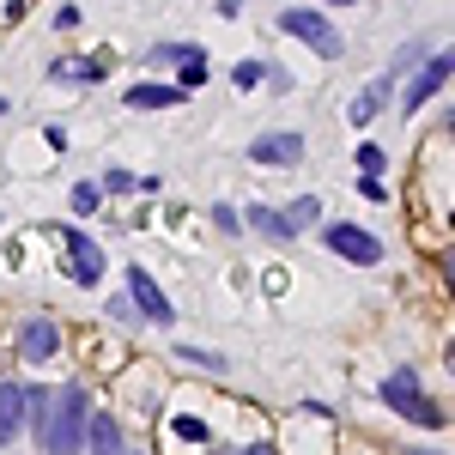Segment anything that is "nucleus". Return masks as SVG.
Returning a JSON list of instances; mask_svg holds the SVG:
<instances>
[{
    "mask_svg": "<svg viewBox=\"0 0 455 455\" xmlns=\"http://www.w3.org/2000/svg\"><path fill=\"white\" fill-rule=\"evenodd\" d=\"M85 425H92V395H85V383H68V388H49L43 425L31 437L43 455H85Z\"/></svg>",
    "mask_w": 455,
    "mask_h": 455,
    "instance_id": "nucleus-1",
    "label": "nucleus"
},
{
    "mask_svg": "<svg viewBox=\"0 0 455 455\" xmlns=\"http://www.w3.org/2000/svg\"><path fill=\"white\" fill-rule=\"evenodd\" d=\"M383 407L401 413V419H413V425H443L450 419V413L419 388V371H413V364H395V371L383 377Z\"/></svg>",
    "mask_w": 455,
    "mask_h": 455,
    "instance_id": "nucleus-2",
    "label": "nucleus"
},
{
    "mask_svg": "<svg viewBox=\"0 0 455 455\" xmlns=\"http://www.w3.org/2000/svg\"><path fill=\"white\" fill-rule=\"evenodd\" d=\"M274 25H280L285 36H298L304 49H315L322 61H340V55H347V36L334 31V19H322L315 6H285V12L274 19Z\"/></svg>",
    "mask_w": 455,
    "mask_h": 455,
    "instance_id": "nucleus-3",
    "label": "nucleus"
},
{
    "mask_svg": "<svg viewBox=\"0 0 455 455\" xmlns=\"http://www.w3.org/2000/svg\"><path fill=\"white\" fill-rule=\"evenodd\" d=\"M450 79H455V49H437V55H425L419 73H413V79H407V92H401V109H407V116H419V109L431 104V98H437Z\"/></svg>",
    "mask_w": 455,
    "mask_h": 455,
    "instance_id": "nucleus-4",
    "label": "nucleus"
},
{
    "mask_svg": "<svg viewBox=\"0 0 455 455\" xmlns=\"http://www.w3.org/2000/svg\"><path fill=\"white\" fill-rule=\"evenodd\" d=\"M322 243L334 249L340 261H352V267H377L383 261V243L364 231V225H347V219H334V225H322Z\"/></svg>",
    "mask_w": 455,
    "mask_h": 455,
    "instance_id": "nucleus-5",
    "label": "nucleus"
},
{
    "mask_svg": "<svg viewBox=\"0 0 455 455\" xmlns=\"http://www.w3.org/2000/svg\"><path fill=\"white\" fill-rule=\"evenodd\" d=\"M249 164H261V171H291V164H304V134H255L249 140Z\"/></svg>",
    "mask_w": 455,
    "mask_h": 455,
    "instance_id": "nucleus-6",
    "label": "nucleus"
},
{
    "mask_svg": "<svg viewBox=\"0 0 455 455\" xmlns=\"http://www.w3.org/2000/svg\"><path fill=\"white\" fill-rule=\"evenodd\" d=\"M122 291L134 298V310H140V322H164V328L176 322V304L164 298V285L152 280L146 267H128V285H122Z\"/></svg>",
    "mask_w": 455,
    "mask_h": 455,
    "instance_id": "nucleus-7",
    "label": "nucleus"
},
{
    "mask_svg": "<svg viewBox=\"0 0 455 455\" xmlns=\"http://www.w3.org/2000/svg\"><path fill=\"white\" fill-rule=\"evenodd\" d=\"M61 352V328H55V315H31L25 328H19V358H31V364H49Z\"/></svg>",
    "mask_w": 455,
    "mask_h": 455,
    "instance_id": "nucleus-8",
    "label": "nucleus"
},
{
    "mask_svg": "<svg viewBox=\"0 0 455 455\" xmlns=\"http://www.w3.org/2000/svg\"><path fill=\"white\" fill-rule=\"evenodd\" d=\"M152 61H176V73H182V92L207 85V49H201V43H158V49H152Z\"/></svg>",
    "mask_w": 455,
    "mask_h": 455,
    "instance_id": "nucleus-9",
    "label": "nucleus"
},
{
    "mask_svg": "<svg viewBox=\"0 0 455 455\" xmlns=\"http://www.w3.org/2000/svg\"><path fill=\"white\" fill-rule=\"evenodd\" d=\"M68 274L79 285H98V280H104V249L92 243L85 231H68Z\"/></svg>",
    "mask_w": 455,
    "mask_h": 455,
    "instance_id": "nucleus-10",
    "label": "nucleus"
},
{
    "mask_svg": "<svg viewBox=\"0 0 455 455\" xmlns=\"http://www.w3.org/2000/svg\"><path fill=\"white\" fill-rule=\"evenodd\" d=\"M25 437V383H0V443Z\"/></svg>",
    "mask_w": 455,
    "mask_h": 455,
    "instance_id": "nucleus-11",
    "label": "nucleus"
},
{
    "mask_svg": "<svg viewBox=\"0 0 455 455\" xmlns=\"http://www.w3.org/2000/svg\"><path fill=\"white\" fill-rule=\"evenodd\" d=\"M388 85H395V79H377V85H364V92H358V98L347 104V122H352V128H371V122L383 116V104H388Z\"/></svg>",
    "mask_w": 455,
    "mask_h": 455,
    "instance_id": "nucleus-12",
    "label": "nucleus"
},
{
    "mask_svg": "<svg viewBox=\"0 0 455 455\" xmlns=\"http://www.w3.org/2000/svg\"><path fill=\"white\" fill-rule=\"evenodd\" d=\"M85 455H122V425H116V413H92V425H85Z\"/></svg>",
    "mask_w": 455,
    "mask_h": 455,
    "instance_id": "nucleus-13",
    "label": "nucleus"
},
{
    "mask_svg": "<svg viewBox=\"0 0 455 455\" xmlns=\"http://www.w3.org/2000/svg\"><path fill=\"white\" fill-rule=\"evenodd\" d=\"M182 98V85H128V109H176Z\"/></svg>",
    "mask_w": 455,
    "mask_h": 455,
    "instance_id": "nucleus-14",
    "label": "nucleus"
},
{
    "mask_svg": "<svg viewBox=\"0 0 455 455\" xmlns=\"http://www.w3.org/2000/svg\"><path fill=\"white\" fill-rule=\"evenodd\" d=\"M243 225H249V231H261V237H274V243H285V237H291L285 212L280 207H261V201H255V207H243Z\"/></svg>",
    "mask_w": 455,
    "mask_h": 455,
    "instance_id": "nucleus-15",
    "label": "nucleus"
},
{
    "mask_svg": "<svg viewBox=\"0 0 455 455\" xmlns=\"http://www.w3.org/2000/svg\"><path fill=\"white\" fill-rule=\"evenodd\" d=\"M49 79H61V85H98L104 79V61H55Z\"/></svg>",
    "mask_w": 455,
    "mask_h": 455,
    "instance_id": "nucleus-16",
    "label": "nucleus"
},
{
    "mask_svg": "<svg viewBox=\"0 0 455 455\" xmlns=\"http://www.w3.org/2000/svg\"><path fill=\"white\" fill-rule=\"evenodd\" d=\"M280 212H285V225H291V237H298V231H310L315 219H322V195H298V201L280 207Z\"/></svg>",
    "mask_w": 455,
    "mask_h": 455,
    "instance_id": "nucleus-17",
    "label": "nucleus"
},
{
    "mask_svg": "<svg viewBox=\"0 0 455 455\" xmlns=\"http://www.w3.org/2000/svg\"><path fill=\"white\" fill-rule=\"evenodd\" d=\"M176 358H188V364H201V371H225V364H231L225 352H207V347H176Z\"/></svg>",
    "mask_w": 455,
    "mask_h": 455,
    "instance_id": "nucleus-18",
    "label": "nucleus"
},
{
    "mask_svg": "<svg viewBox=\"0 0 455 455\" xmlns=\"http://www.w3.org/2000/svg\"><path fill=\"white\" fill-rule=\"evenodd\" d=\"M98 201H104V188L98 182H73V212L85 219V212H98Z\"/></svg>",
    "mask_w": 455,
    "mask_h": 455,
    "instance_id": "nucleus-19",
    "label": "nucleus"
},
{
    "mask_svg": "<svg viewBox=\"0 0 455 455\" xmlns=\"http://www.w3.org/2000/svg\"><path fill=\"white\" fill-rule=\"evenodd\" d=\"M352 164H358V176H383V164H388V158H383V146H371V140H364Z\"/></svg>",
    "mask_w": 455,
    "mask_h": 455,
    "instance_id": "nucleus-20",
    "label": "nucleus"
},
{
    "mask_svg": "<svg viewBox=\"0 0 455 455\" xmlns=\"http://www.w3.org/2000/svg\"><path fill=\"white\" fill-rule=\"evenodd\" d=\"M231 79H237V85H261V79H267V61H237V68H231Z\"/></svg>",
    "mask_w": 455,
    "mask_h": 455,
    "instance_id": "nucleus-21",
    "label": "nucleus"
},
{
    "mask_svg": "<svg viewBox=\"0 0 455 455\" xmlns=\"http://www.w3.org/2000/svg\"><path fill=\"white\" fill-rule=\"evenodd\" d=\"M104 195H128V188H140V176H128V171H104V182H98Z\"/></svg>",
    "mask_w": 455,
    "mask_h": 455,
    "instance_id": "nucleus-22",
    "label": "nucleus"
},
{
    "mask_svg": "<svg viewBox=\"0 0 455 455\" xmlns=\"http://www.w3.org/2000/svg\"><path fill=\"white\" fill-rule=\"evenodd\" d=\"M212 219H219V231H225V237H237V231H243V212H237V207H225V201L212 207Z\"/></svg>",
    "mask_w": 455,
    "mask_h": 455,
    "instance_id": "nucleus-23",
    "label": "nucleus"
},
{
    "mask_svg": "<svg viewBox=\"0 0 455 455\" xmlns=\"http://www.w3.org/2000/svg\"><path fill=\"white\" fill-rule=\"evenodd\" d=\"M109 315H116V322H140V310H134V298H128V291H116V298H109Z\"/></svg>",
    "mask_w": 455,
    "mask_h": 455,
    "instance_id": "nucleus-24",
    "label": "nucleus"
},
{
    "mask_svg": "<svg viewBox=\"0 0 455 455\" xmlns=\"http://www.w3.org/2000/svg\"><path fill=\"white\" fill-rule=\"evenodd\" d=\"M171 431H176V437H188V443H207V425H201V419H171Z\"/></svg>",
    "mask_w": 455,
    "mask_h": 455,
    "instance_id": "nucleus-25",
    "label": "nucleus"
},
{
    "mask_svg": "<svg viewBox=\"0 0 455 455\" xmlns=\"http://www.w3.org/2000/svg\"><path fill=\"white\" fill-rule=\"evenodd\" d=\"M79 25H85V12H79V6H61V12H55V31H79Z\"/></svg>",
    "mask_w": 455,
    "mask_h": 455,
    "instance_id": "nucleus-26",
    "label": "nucleus"
},
{
    "mask_svg": "<svg viewBox=\"0 0 455 455\" xmlns=\"http://www.w3.org/2000/svg\"><path fill=\"white\" fill-rule=\"evenodd\" d=\"M358 195H364V201H388L383 176H358Z\"/></svg>",
    "mask_w": 455,
    "mask_h": 455,
    "instance_id": "nucleus-27",
    "label": "nucleus"
},
{
    "mask_svg": "<svg viewBox=\"0 0 455 455\" xmlns=\"http://www.w3.org/2000/svg\"><path fill=\"white\" fill-rule=\"evenodd\" d=\"M437 261H443V280H450V291H455V243L443 249V255H437Z\"/></svg>",
    "mask_w": 455,
    "mask_h": 455,
    "instance_id": "nucleus-28",
    "label": "nucleus"
},
{
    "mask_svg": "<svg viewBox=\"0 0 455 455\" xmlns=\"http://www.w3.org/2000/svg\"><path fill=\"white\" fill-rule=\"evenodd\" d=\"M243 12V0H219V19H237Z\"/></svg>",
    "mask_w": 455,
    "mask_h": 455,
    "instance_id": "nucleus-29",
    "label": "nucleus"
},
{
    "mask_svg": "<svg viewBox=\"0 0 455 455\" xmlns=\"http://www.w3.org/2000/svg\"><path fill=\"white\" fill-rule=\"evenodd\" d=\"M225 455H274V443H249V450H225Z\"/></svg>",
    "mask_w": 455,
    "mask_h": 455,
    "instance_id": "nucleus-30",
    "label": "nucleus"
},
{
    "mask_svg": "<svg viewBox=\"0 0 455 455\" xmlns=\"http://www.w3.org/2000/svg\"><path fill=\"white\" fill-rule=\"evenodd\" d=\"M443 364H450V377H455V340H450V352H443Z\"/></svg>",
    "mask_w": 455,
    "mask_h": 455,
    "instance_id": "nucleus-31",
    "label": "nucleus"
},
{
    "mask_svg": "<svg viewBox=\"0 0 455 455\" xmlns=\"http://www.w3.org/2000/svg\"><path fill=\"white\" fill-rule=\"evenodd\" d=\"M413 455H443V450H413Z\"/></svg>",
    "mask_w": 455,
    "mask_h": 455,
    "instance_id": "nucleus-32",
    "label": "nucleus"
},
{
    "mask_svg": "<svg viewBox=\"0 0 455 455\" xmlns=\"http://www.w3.org/2000/svg\"><path fill=\"white\" fill-rule=\"evenodd\" d=\"M122 455H146V450H122Z\"/></svg>",
    "mask_w": 455,
    "mask_h": 455,
    "instance_id": "nucleus-33",
    "label": "nucleus"
},
{
    "mask_svg": "<svg viewBox=\"0 0 455 455\" xmlns=\"http://www.w3.org/2000/svg\"><path fill=\"white\" fill-rule=\"evenodd\" d=\"M328 6H347V0H328Z\"/></svg>",
    "mask_w": 455,
    "mask_h": 455,
    "instance_id": "nucleus-34",
    "label": "nucleus"
},
{
    "mask_svg": "<svg viewBox=\"0 0 455 455\" xmlns=\"http://www.w3.org/2000/svg\"><path fill=\"white\" fill-rule=\"evenodd\" d=\"M0 116H6V98H0Z\"/></svg>",
    "mask_w": 455,
    "mask_h": 455,
    "instance_id": "nucleus-35",
    "label": "nucleus"
},
{
    "mask_svg": "<svg viewBox=\"0 0 455 455\" xmlns=\"http://www.w3.org/2000/svg\"><path fill=\"white\" fill-rule=\"evenodd\" d=\"M450 225H455V212H450Z\"/></svg>",
    "mask_w": 455,
    "mask_h": 455,
    "instance_id": "nucleus-36",
    "label": "nucleus"
}]
</instances>
